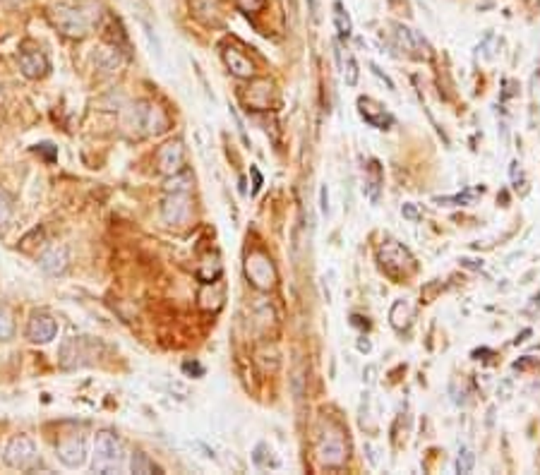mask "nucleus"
Instances as JSON below:
<instances>
[{
	"instance_id": "26",
	"label": "nucleus",
	"mask_w": 540,
	"mask_h": 475,
	"mask_svg": "<svg viewBox=\"0 0 540 475\" xmlns=\"http://www.w3.org/2000/svg\"><path fill=\"white\" fill-rule=\"evenodd\" d=\"M264 3H267V0H238V5H240L245 13H259V10L264 8Z\"/></svg>"
},
{
	"instance_id": "34",
	"label": "nucleus",
	"mask_w": 540,
	"mask_h": 475,
	"mask_svg": "<svg viewBox=\"0 0 540 475\" xmlns=\"http://www.w3.org/2000/svg\"><path fill=\"white\" fill-rule=\"evenodd\" d=\"M370 348H372L370 341H363V338H360V341H358V350H360V353H370Z\"/></svg>"
},
{
	"instance_id": "4",
	"label": "nucleus",
	"mask_w": 540,
	"mask_h": 475,
	"mask_svg": "<svg viewBox=\"0 0 540 475\" xmlns=\"http://www.w3.org/2000/svg\"><path fill=\"white\" fill-rule=\"evenodd\" d=\"M5 463L15 471H29L36 463V446L34 442L26 435H20L15 439H10V444L5 446Z\"/></svg>"
},
{
	"instance_id": "28",
	"label": "nucleus",
	"mask_w": 540,
	"mask_h": 475,
	"mask_svg": "<svg viewBox=\"0 0 540 475\" xmlns=\"http://www.w3.org/2000/svg\"><path fill=\"white\" fill-rule=\"evenodd\" d=\"M320 212H322V216H329V190H327V185L320 187Z\"/></svg>"
},
{
	"instance_id": "16",
	"label": "nucleus",
	"mask_w": 540,
	"mask_h": 475,
	"mask_svg": "<svg viewBox=\"0 0 540 475\" xmlns=\"http://www.w3.org/2000/svg\"><path fill=\"white\" fill-rule=\"evenodd\" d=\"M224 61H226L229 70L236 75V77H240V79L255 77V65H252V61L242 56L240 51H236V48H226V51H224Z\"/></svg>"
},
{
	"instance_id": "1",
	"label": "nucleus",
	"mask_w": 540,
	"mask_h": 475,
	"mask_svg": "<svg viewBox=\"0 0 540 475\" xmlns=\"http://www.w3.org/2000/svg\"><path fill=\"white\" fill-rule=\"evenodd\" d=\"M123 463V444L111 430H101L94 444V471L118 473Z\"/></svg>"
},
{
	"instance_id": "5",
	"label": "nucleus",
	"mask_w": 540,
	"mask_h": 475,
	"mask_svg": "<svg viewBox=\"0 0 540 475\" xmlns=\"http://www.w3.org/2000/svg\"><path fill=\"white\" fill-rule=\"evenodd\" d=\"M51 17H53L56 26L63 31V34L75 36V39H82V36L86 34V29H89V22H86L84 13L79 8L58 5V8H53Z\"/></svg>"
},
{
	"instance_id": "23",
	"label": "nucleus",
	"mask_w": 540,
	"mask_h": 475,
	"mask_svg": "<svg viewBox=\"0 0 540 475\" xmlns=\"http://www.w3.org/2000/svg\"><path fill=\"white\" fill-rule=\"evenodd\" d=\"M473 463H475V456L471 449H461L458 451V458H456V471L458 473H471L473 471Z\"/></svg>"
},
{
	"instance_id": "21",
	"label": "nucleus",
	"mask_w": 540,
	"mask_h": 475,
	"mask_svg": "<svg viewBox=\"0 0 540 475\" xmlns=\"http://www.w3.org/2000/svg\"><path fill=\"white\" fill-rule=\"evenodd\" d=\"M15 334V320L5 305H0V341H8Z\"/></svg>"
},
{
	"instance_id": "20",
	"label": "nucleus",
	"mask_w": 540,
	"mask_h": 475,
	"mask_svg": "<svg viewBox=\"0 0 540 475\" xmlns=\"http://www.w3.org/2000/svg\"><path fill=\"white\" fill-rule=\"evenodd\" d=\"M192 185V176L187 171H178L166 180V192H187Z\"/></svg>"
},
{
	"instance_id": "33",
	"label": "nucleus",
	"mask_w": 540,
	"mask_h": 475,
	"mask_svg": "<svg viewBox=\"0 0 540 475\" xmlns=\"http://www.w3.org/2000/svg\"><path fill=\"white\" fill-rule=\"evenodd\" d=\"M252 178H255V192L262 187V176H259V171L257 169H252Z\"/></svg>"
},
{
	"instance_id": "6",
	"label": "nucleus",
	"mask_w": 540,
	"mask_h": 475,
	"mask_svg": "<svg viewBox=\"0 0 540 475\" xmlns=\"http://www.w3.org/2000/svg\"><path fill=\"white\" fill-rule=\"evenodd\" d=\"M245 272H247V279L252 281V286L259 290H269L274 286V281H277L272 259L264 255V252H250V255H247Z\"/></svg>"
},
{
	"instance_id": "15",
	"label": "nucleus",
	"mask_w": 540,
	"mask_h": 475,
	"mask_svg": "<svg viewBox=\"0 0 540 475\" xmlns=\"http://www.w3.org/2000/svg\"><path fill=\"white\" fill-rule=\"evenodd\" d=\"M358 106H360V116H363L365 123H370L372 127L387 130L394 123V118L389 116V113H385V108L377 106L372 99H358Z\"/></svg>"
},
{
	"instance_id": "19",
	"label": "nucleus",
	"mask_w": 540,
	"mask_h": 475,
	"mask_svg": "<svg viewBox=\"0 0 540 475\" xmlns=\"http://www.w3.org/2000/svg\"><path fill=\"white\" fill-rule=\"evenodd\" d=\"M130 468H132V473H142V475H149V473H161V468L156 466L154 461L147 456V453L142 451H134L132 453V461H130Z\"/></svg>"
},
{
	"instance_id": "31",
	"label": "nucleus",
	"mask_w": 540,
	"mask_h": 475,
	"mask_svg": "<svg viewBox=\"0 0 540 475\" xmlns=\"http://www.w3.org/2000/svg\"><path fill=\"white\" fill-rule=\"evenodd\" d=\"M183 370H185V372H194V375H202V372H204L197 363H185V365H183Z\"/></svg>"
},
{
	"instance_id": "14",
	"label": "nucleus",
	"mask_w": 540,
	"mask_h": 475,
	"mask_svg": "<svg viewBox=\"0 0 540 475\" xmlns=\"http://www.w3.org/2000/svg\"><path fill=\"white\" fill-rule=\"evenodd\" d=\"M68 264H70V255L63 245L48 247V250L39 257V267L48 274V277H58V274H63L65 269H68Z\"/></svg>"
},
{
	"instance_id": "25",
	"label": "nucleus",
	"mask_w": 540,
	"mask_h": 475,
	"mask_svg": "<svg viewBox=\"0 0 540 475\" xmlns=\"http://www.w3.org/2000/svg\"><path fill=\"white\" fill-rule=\"evenodd\" d=\"M437 204H471L473 202V192H463V194H454V197H437Z\"/></svg>"
},
{
	"instance_id": "32",
	"label": "nucleus",
	"mask_w": 540,
	"mask_h": 475,
	"mask_svg": "<svg viewBox=\"0 0 540 475\" xmlns=\"http://www.w3.org/2000/svg\"><path fill=\"white\" fill-rule=\"evenodd\" d=\"M461 264H463V267H468V269H480V267H483V262H475V259H461Z\"/></svg>"
},
{
	"instance_id": "9",
	"label": "nucleus",
	"mask_w": 540,
	"mask_h": 475,
	"mask_svg": "<svg viewBox=\"0 0 540 475\" xmlns=\"http://www.w3.org/2000/svg\"><path fill=\"white\" fill-rule=\"evenodd\" d=\"M26 336L34 343H51L58 336V324L46 312H34L26 324Z\"/></svg>"
},
{
	"instance_id": "27",
	"label": "nucleus",
	"mask_w": 540,
	"mask_h": 475,
	"mask_svg": "<svg viewBox=\"0 0 540 475\" xmlns=\"http://www.w3.org/2000/svg\"><path fill=\"white\" fill-rule=\"evenodd\" d=\"M401 214H403V219L413 221V224H418V221H420V212L415 209V204H403V207H401Z\"/></svg>"
},
{
	"instance_id": "30",
	"label": "nucleus",
	"mask_w": 540,
	"mask_h": 475,
	"mask_svg": "<svg viewBox=\"0 0 540 475\" xmlns=\"http://www.w3.org/2000/svg\"><path fill=\"white\" fill-rule=\"evenodd\" d=\"M307 5H310V15H312V20H320V8H317V0H307Z\"/></svg>"
},
{
	"instance_id": "10",
	"label": "nucleus",
	"mask_w": 540,
	"mask_h": 475,
	"mask_svg": "<svg viewBox=\"0 0 540 475\" xmlns=\"http://www.w3.org/2000/svg\"><path fill=\"white\" fill-rule=\"evenodd\" d=\"M56 453H58V458H61L63 466L79 468L84 463V458H86V442H84V437L72 435V437H68V439H63L61 444L56 446Z\"/></svg>"
},
{
	"instance_id": "11",
	"label": "nucleus",
	"mask_w": 540,
	"mask_h": 475,
	"mask_svg": "<svg viewBox=\"0 0 540 475\" xmlns=\"http://www.w3.org/2000/svg\"><path fill=\"white\" fill-rule=\"evenodd\" d=\"M394 39L399 41V46L403 48V51H410L415 53V56H430V46L428 41L423 39V34L415 29H410V26L401 24V22H394Z\"/></svg>"
},
{
	"instance_id": "2",
	"label": "nucleus",
	"mask_w": 540,
	"mask_h": 475,
	"mask_svg": "<svg viewBox=\"0 0 540 475\" xmlns=\"http://www.w3.org/2000/svg\"><path fill=\"white\" fill-rule=\"evenodd\" d=\"M96 341L89 336H72L65 338L61 345V353H58V363L65 370H75V367H84L91 365L96 360Z\"/></svg>"
},
{
	"instance_id": "18",
	"label": "nucleus",
	"mask_w": 540,
	"mask_h": 475,
	"mask_svg": "<svg viewBox=\"0 0 540 475\" xmlns=\"http://www.w3.org/2000/svg\"><path fill=\"white\" fill-rule=\"evenodd\" d=\"M334 26H337L341 39H350V34H353V22H350L341 3H334Z\"/></svg>"
},
{
	"instance_id": "7",
	"label": "nucleus",
	"mask_w": 540,
	"mask_h": 475,
	"mask_svg": "<svg viewBox=\"0 0 540 475\" xmlns=\"http://www.w3.org/2000/svg\"><path fill=\"white\" fill-rule=\"evenodd\" d=\"M161 216L169 226H185L192 216V202L187 192H169L161 207Z\"/></svg>"
},
{
	"instance_id": "29",
	"label": "nucleus",
	"mask_w": 540,
	"mask_h": 475,
	"mask_svg": "<svg viewBox=\"0 0 540 475\" xmlns=\"http://www.w3.org/2000/svg\"><path fill=\"white\" fill-rule=\"evenodd\" d=\"M372 72H375V75H377V77H380V79H382V82H385V84L389 86V89H392V91H394V82H392V79H389V77H387V75H385V72H382V70H380V68H377V65H372Z\"/></svg>"
},
{
	"instance_id": "3",
	"label": "nucleus",
	"mask_w": 540,
	"mask_h": 475,
	"mask_svg": "<svg viewBox=\"0 0 540 475\" xmlns=\"http://www.w3.org/2000/svg\"><path fill=\"white\" fill-rule=\"evenodd\" d=\"M380 262H382V269H385L389 277H403V274H410L415 269L413 257H410L406 247L399 245L396 240H387L385 245L380 247Z\"/></svg>"
},
{
	"instance_id": "12",
	"label": "nucleus",
	"mask_w": 540,
	"mask_h": 475,
	"mask_svg": "<svg viewBox=\"0 0 540 475\" xmlns=\"http://www.w3.org/2000/svg\"><path fill=\"white\" fill-rule=\"evenodd\" d=\"M183 159H185V151H183L180 142H169L159 149V156H156V164H159V171L166 173V176H173L183 169Z\"/></svg>"
},
{
	"instance_id": "13",
	"label": "nucleus",
	"mask_w": 540,
	"mask_h": 475,
	"mask_svg": "<svg viewBox=\"0 0 540 475\" xmlns=\"http://www.w3.org/2000/svg\"><path fill=\"white\" fill-rule=\"evenodd\" d=\"M20 70L29 79H39L48 72V61L39 48H24L20 53Z\"/></svg>"
},
{
	"instance_id": "17",
	"label": "nucleus",
	"mask_w": 540,
	"mask_h": 475,
	"mask_svg": "<svg viewBox=\"0 0 540 475\" xmlns=\"http://www.w3.org/2000/svg\"><path fill=\"white\" fill-rule=\"evenodd\" d=\"M382 182H385V173H382L380 161H370V166L365 169V194L370 197L372 204L380 202Z\"/></svg>"
},
{
	"instance_id": "22",
	"label": "nucleus",
	"mask_w": 540,
	"mask_h": 475,
	"mask_svg": "<svg viewBox=\"0 0 540 475\" xmlns=\"http://www.w3.org/2000/svg\"><path fill=\"white\" fill-rule=\"evenodd\" d=\"M10 219H13V197L0 187V228H5Z\"/></svg>"
},
{
	"instance_id": "8",
	"label": "nucleus",
	"mask_w": 540,
	"mask_h": 475,
	"mask_svg": "<svg viewBox=\"0 0 540 475\" xmlns=\"http://www.w3.org/2000/svg\"><path fill=\"white\" fill-rule=\"evenodd\" d=\"M317 453H320L322 466L337 468V466H344L346 463L348 449H346V444H344V439H341L339 432H324L322 439H320V446H317Z\"/></svg>"
},
{
	"instance_id": "24",
	"label": "nucleus",
	"mask_w": 540,
	"mask_h": 475,
	"mask_svg": "<svg viewBox=\"0 0 540 475\" xmlns=\"http://www.w3.org/2000/svg\"><path fill=\"white\" fill-rule=\"evenodd\" d=\"M344 75H346V84H350L353 86L355 82H358V63H355V58L350 56H346V70H344Z\"/></svg>"
}]
</instances>
